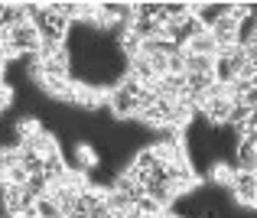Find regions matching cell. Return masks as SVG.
Wrapping results in <instances>:
<instances>
[{"instance_id":"obj_10","label":"cell","mask_w":257,"mask_h":218,"mask_svg":"<svg viewBox=\"0 0 257 218\" xmlns=\"http://www.w3.org/2000/svg\"><path fill=\"white\" fill-rule=\"evenodd\" d=\"M7 182H10V169H7V166H4V163H0V189H4V186H7Z\"/></svg>"},{"instance_id":"obj_7","label":"cell","mask_w":257,"mask_h":218,"mask_svg":"<svg viewBox=\"0 0 257 218\" xmlns=\"http://www.w3.org/2000/svg\"><path fill=\"white\" fill-rule=\"evenodd\" d=\"M98 163H101V156L94 153L91 144H75V169L78 173H91Z\"/></svg>"},{"instance_id":"obj_1","label":"cell","mask_w":257,"mask_h":218,"mask_svg":"<svg viewBox=\"0 0 257 218\" xmlns=\"http://www.w3.org/2000/svg\"><path fill=\"white\" fill-rule=\"evenodd\" d=\"M144 98H147V88L140 81H134L131 75H124L107 91V107H111V114L117 121H137L140 107H144Z\"/></svg>"},{"instance_id":"obj_5","label":"cell","mask_w":257,"mask_h":218,"mask_svg":"<svg viewBox=\"0 0 257 218\" xmlns=\"http://www.w3.org/2000/svg\"><path fill=\"white\" fill-rule=\"evenodd\" d=\"M4 212L7 218H20V215H33V208H36V195L26 192V186H17V182H7L4 189Z\"/></svg>"},{"instance_id":"obj_8","label":"cell","mask_w":257,"mask_h":218,"mask_svg":"<svg viewBox=\"0 0 257 218\" xmlns=\"http://www.w3.org/2000/svg\"><path fill=\"white\" fill-rule=\"evenodd\" d=\"M234 173H238V166H231V163H215L212 169H208V179L215 182V186H231L234 182Z\"/></svg>"},{"instance_id":"obj_6","label":"cell","mask_w":257,"mask_h":218,"mask_svg":"<svg viewBox=\"0 0 257 218\" xmlns=\"http://www.w3.org/2000/svg\"><path fill=\"white\" fill-rule=\"evenodd\" d=\"M238 160L241 166L254 169L257 166V124L251 121V124L238 127Z\"/></svg>"},{"instance_id":"obj_3","label":"cell","mask_w":257,"mask_h":218,"mask_svg":"<svg viewBox=\"0 0 257 218\" xmlns=\"http://www.w3.org/2000/svg\"><path fill=\"white\" fill-rule=\"evenodd\" d=\"M30 78L36 81V88L43 94H49L52 101H72L75 94V78H59V75H46L36 62L30 65Z\"/></svg>"},{"instance_id":"obj_9","label":"cell","mask_w":257,"mask_h":218,"mask_svg":"<svg viewBox=\"0 0 257 218\" xmlns=\"http://www.w3.org/2000/svg\"><path fill=\"white\" fill-rule=\"evenodd\" d=\"M39 131H43V127H39L36 118H20V121H17V134L23 137V144H26V140H33Z\"/></svg>"},{"instance_id":"obj_2","label":"cell","mask_w":257,"mask_h":218,"mask_svg":"<svg viewBox=\"0 0 257 218\" xmlns=\"http://www.w3.org/2000/svg\"><path fill=\"white\" fill-rule=\"evenodd\" d=\"M30 20H33V26L39 30V36H43L46 46H65L72 23L62 17V13H59L56 4H33Z\"/></svg>"},{"instance_id":"obj_4","label":"cell","mask_w":257,"mask_h":218,"mask_svg":"<svg viewBox=\"0 0 257 218\" xmlns=\"http://www.w3.org/2000/svg\"><path fill=\"white\" fill-rule=\"evenodd\" d=\"M228 192H231V199L238 202L241 208H257V169L238 166L234 182L228 186Z\"/></svg>"}]
</instances>
